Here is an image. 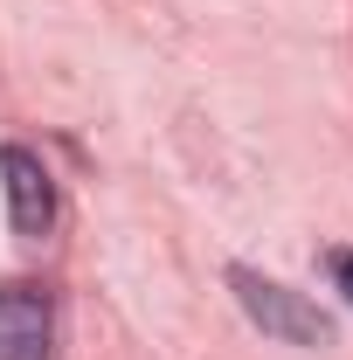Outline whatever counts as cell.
I'll return each instance as SVG.
<instances>
[{
    "label": "cell",
    "mask_w": 353,
    "mask_h": 360,
    "mask_svg": "<svg viewBox=\"0 0 353 360\" xmlns=\"http://www.w3.org/2000/svg\"><path fill=\"white\" fill-rule=\"evenodd\" d=\"M229 284H236V305L257 319L270 340H284V347H326V340H333V319L319 312L312 298L284 291L277 277H264V270H250V264H236V270H229Z\"/></svg>",
    "instance_id": "1"
},
{
    "label": "cell",
    "mask_w": 353,
    "mask_h": 360,
    "mask_svg": "<svg viewBox=\"0 0 353 360\" xmlns=\"http://www.w3.org/2000/svg\"><path fill=\"white\" fill-rule=\"evenodd\" d=\"M56 340V298L28 277L0 284V360H49Z\"/></svg>",
    "instance_id": "2"
},
{
    "label": "cell",
    "mask_w": 353,
    "mask_h": 360,
    "mask_svg": "<svg viewBox=\"0 0 353 360\" xmlns=\"http://www.w3.org/2000/svg\"><path fill=\"white\" fill-rule=\"evenodd\" d=\"M0 180H7V215H14V236H49V222H56V180H49L42 153L7 146V153H0Z\"/></svg>",
    "instance_id": "3"
},
{
    "label": "cell",
    "mask_w": 353,
    "mask_h": 360,
    "mask_svg": "<svg viewBox=\"0 0 353 360\" xmlns=\"http://www.w3.org/2000/svg\"><path fill=\"white\" fill-rule=\"evenodd\" d=\"M333 284L347 291V305H353V250H333Z\"/></svg>",
    "instance_id": "4"
}]
</instances>
